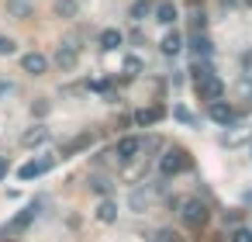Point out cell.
<instances>
[{"label":"cell","mask_w":252,"mask_h":242,"mask_svg":"<svg viewBox=\"0 0 252 242\" xmlns=\"http://www.w3.org/2000/svg\"><path fill=\"white\" fill-rule=\"evenodd\" d=\"M7 14H14V18H28V14H32V4H28V0H7Z\"/></svg>","instance_id":"16"},{"label":"cell","mask_w":252,"mask_h":242,"mask_svg":"<svg viewBox=\"0 0 252 242\" xmlns=\"http://www.w3.org/2000/svg\"><path fill=\"white\" fill-rule=\"evenodd\" d=\"M173 114H176V118H180V121H183V125H193V114H190V111H187V107H176V111H173Z\"/></svg>","instance_id":"26"},{"label":"cell","mask_w":252,"mask_h":242,"mask_svg":"<svg viewBox=\"0 0 252 242\" xmlns=\"http://www.w3.org/2000/svg\"><path fill=\"white\" fill-rule=\"evenodd\" d=\"M249 201H252V194H249Z\"/></svg>","instance_id":"31"},{"label":"cell","mask_w":252,"mask_h":242,"mask_svg":"<svg viewBox=\"0 0 252 242\" xmlns=\"http://www.w3.org/2000/svg\"><path fill=\"white\" fill-rule=\"evenodd\" d=\"M190 45H193V56H197V59H200V56H211V49H214V45H211V38H207V35H200V32L190 38Z\"/></svg>","instance_id":"14"},{"label":"cell","mask_w":252,"mask_h":242,"mask_svg":"<svg viewBox=\"0 0 252 242\" xmlns=\"http://www.w3.org/2000/svg\"><path fill=\"white\" fill-rule=\"evenodd\" d=\"M121 42H125V35H121L118 28H104V32H100V49H104V52H114Z\"/></svg>","instance_id":"11"},{"label":"cell","mask_w":252,"mask_h":242,"mask_svg":"<svg viewBox=\"0 0 252 242\" xmlns=\"http://www.w3.org/2000/svg\"><path fill=\"white\" fill-rule=\"evenodd\" d=\"M125 69H128V73H131V76H135V73H138V69H142V63H138V59H135V56H128V59H125Z\"/></svg>","instance_id":"25"},{"label":"cell","mask_w":252,"mask_h":242,"mask_svg":"<svg viewBox=\"0 0 252 242\" xmlns=\"http://www.w3.org/2000/svg\"><path fill=\"white\" fill-rule=\"evenodd\" d=\"M35 218H38V204H28L25 211H18V214H14V218L4 225V235H21V232H25V228H28Z\"/></svg>","instance_id":"4"},{"label":"cell","mask_w":252,"mask_h":242,"mask_svg":"<svg viewBox=\"0 0 252 242\" xmlns=\"http://www.w3.org/2000/svg\"><path fill=\"white\" fill-rule=\"evenodd\" d=\"M56 14L73 18V14H76V0H56Z\"/></svg>","instance_id":"17"},{"label":"cell","mask_w":252,"mask_h":242,"mask_svg":"<svg viewBox=\"0 0 252 242\" xmlns=\"http://www.w3.org/2000/svg\"><path fill=\"white\" fill-rule=\"evenodd\" d=\"M193 163H190V156L183 152V149H166L162 152V159H159V173L162 176H176V173H183V170H190Z\"/></svg>","instance_id":"2"},{"label":"cell","mask_w":252,"mask_h":242,"mask_svg":"<svg viewBox=\"0 0 252 242\" xmlns=\"http://www.w3.org/2000/svg\"><path fill=\"white\" fill-rule=\"evenodd\" d=\"M35 142H45V128H35L25 135V145H35Z\"/></svg>","instance_id":"21"},{"label":"cell","mask_w":252,"mask_h":242,"mask_svg":"<svg viewBox=\"0 0 252 242\" xmlns=\"http://www.w3.org/2000/svg\"><path fill=\"white\" fill-rule=\"evenodd\" d=\"M97 218H100L104 225H111V221L118 218V204H114V201H100V207H97Z\"/></svg>","instance_id":"15"},{"label":"cell","mask_w":252,"mask_h":242,"mask_svg":"<svg viewBox=\"0 0 252 242\" xmlns=\"http://www.w3.org/2000/svg\"><path fill=\"white\" fill-rule=\"evenodd\" d=\"M145 14H149V4H145V0H138V4L131 7V18H135V21H142Z\"/></svg>","instance_id":"24"},{"label":"cell","mask_w":252,"mask_h":242,"mask_svg":"<svg viewBox=\"0 0 252 242\" xmlns=\"http://www.w3.org/2000/svg\"><path fill=\"white\" fill-rule=\"evenodd\" d=\"M21 69H25V73H32V76H42V73L49 69V59H45L42 52H28V56L21 59Z\"/></svg>","instance_id":"9"},{"label":"cell","mask_w":252,"mask_h":242,"mask_svg":"<svg viewBox=\"0 0 252 242\" xmlns=\"http://www.w3.org/2000/svg\"><path fill=\"white\" fill-rule=\"evenodd\" d=\"M176 14H180V11H176V4H169V0H162V4L156 7V21H162V25H173Z\"/></svg>","instance_id":"12"},{"label":"cell","mask_w":252,"mask_h":242,"mask_svg":"<svg viewBox=\"0 0 252 242\" xmlns=\"http://www.w3.org/2000/svg\"><path fill=\"white\" fill-rule=\"evenodd\" d=\"M190 73H193V83H197V80H204V76H211V66H207V63H200V59H197V63H193V69H190Z\"/></svg>","instance_id":"19"},{"label":"cell","mask_w":252,"mask_h":242,"mask_svg":"<svg viewBox=\"0 0 252 242\" xmlns=\"http://www.w3.org/2000/svg\"><path fill=\"white\" fill-rule=\"evenodd\" d=\"M142 149H145V142H142V138H135V135H128V138H121V142L114 145V156H118L121 163H131Z\"/></svg>","instance_id":"5"},{"label":"cell","mask_w":252,"mask_h":242,"mask_svg":"<svg viewBox=\"0 0 252 242\" xmlns=\"http://www.w3.org/2000/svg\"><path fill=\"white\" fill-rule=\"evenodd\" d=\"M159 49H162L166 56H176V52L183 49V38H180V32H169V35L162 38V45H159Z\"/></svg>","instance_id":"13"},{"label":"cell","mask_w":252,"mask_h":242,"mask_svg":"<svg viewBox=\"0 0 252 242\" xmlns=\"http://www.w3.org/2000/svg\"><path fill=\"white\" fill-rule=\"evenodd\" d=\"M76 59H80V45L63 42V45H59V52H56V63H59L63 69H73V66H76Z\"/></svg>","instance_id":"8"},{"label":"cell","mask_w":252,"mask_h":242,"mask_svg":"<svg viewBox=\"0 0 252 242\" xmlns=\"http://www.w3.org/2000/svg\"><path fill=\"white\" fill-rule=\"evenodd\" d=\"M7 176V156H0V180Z\"/></svg>","instance_id":"28"},{"label":"cell","mask_w":252,"mask_h":242,"mask_svg":"<svg viewBox=\"0 0 252 242\" xmlns=\"http://www.w3.org/2000/svg\"><path fill=\"white\" fill-rule=\"evenodd\" d=\"M231 242H252V228H245V225L231 228Z\"/></svg>","instance_id":"18"},{"label":"cell","mask_w":252,"mask_h":242,"mask_svg":"<svg viewBox=\"0 0 252 242\" xmlns=\"http://www.w3.org/2000/svg\"><path fill=\"white\" fill-rule=\"evenodd\" d=\"M14 52H18L14 38H4V35H0V56H14Z\"/></svg>","instance_id":"20"},{"label":"cell","mask_w":252,"mask_h":242,"mask_svg":"<svg viewBox=\"0 0 252 242\" xmlns=\"http://www.w3.org/2000/svg\"><path fill=\"white\" fill-rule=\"evenodd\" d=\"M156 239H159V242H183L173 228H159V235H156Z\"/></svg>","instance_id":"23"},{"label":"cell","mask_w":252,"mask_h":242,"mask_svg":"<svg viewBox=\"0 0 252 242\" xmlns=\"http://www.w3.org/2000/svg\"><path fill=\"white\" fill-rule=\"evenodd\" d=\"M193 87H197V97H200V101H207V104L224 97V83H221L214 73H211V76H204V80H197Z\"/></svg>","instance_id":"3"},{"label":"cell","mask_w":252,"mask_h":242,"mask_svg":"<svg viewBox=\"0 0 252 242\" xmlns=\"http://www.w3.org/2000/svg\"><path fill=\"white\" fill-rule=\"evenodd\" d=\"M207 114H211L214 125H231V121H235V107L224 104V101H211V111H207Z\"/></svg>","instance_id":"7"},{"label":"cell","mask_w":252,"mask_h":242,"mask_svg":"<svg viewBox=\"0 0 252 242\" xmlns=\"http://www.w3.org/2000/svg\"><path fill=\"white\" fill-rule=\"evenodd\" d=\"M245 4H249V7H252V0H245Z\"/></svg>","instance_id":"30"},{"label":"cell","mask_w":252,"mask_h":242,"mask_svg":"<svg viewBox=\"0 0 252 242\" xmlns=\"http://www.w3.org/2000/svg\"><path fill=\"white\" fill-rule=\"evenodd\" d=\"M242 94L249 97V104H252V80H242Z\"/></svg>","instance_id":"27"},{"label":"cell","mask_w":252,"mask_h":242,"mask_svg":"<svg viewBox=\"0 0 252 242\" xmlns=\"http://www.w3.org/2000/svg\"><path fill=\"white\" fill-rule=\"evenodd\" d=\"M162 118H166L162 107H142V111H135V125H142V128H149V125H156Z\"/></svg>","instance_id":"10"},{"label":"cell","mask_w":252,"mask_h":242,"mask_svg":"<svg viewBox=\"0 0 252 242\" xmlns=\"http://www.w3.org/2000/svg\"><path fill=\"white\" fill-rule=\"evenodd\" d=\"M52 166H56V159H52V156H42V159H32V163H25V166L18 170V176H21V180H35V176L49 173Z\"/></svg>","instance_id":"6"},{"label":"cell","mask_w":252,"mask_h":242,"mask_svg":"<svg viewBox=\"0 0 252 242\" xmlns=\"http://www.w3.org/2000/svg\"><path fill=\"white\" fill-rule=\"evenodd\" d=\"M90 142H94V135H80V138H76V142H73V145H69L66 152H80V149H87Z\"/></svg>","instance_id":"22"},{"label":"cell","mask_w":252,"mask_h":242,"mask_svg":"<svg viewBox=\"0 0 252 242\" xmlns=\"http://www.w3.org/2000/svg\"><path fill=\"white\" fill-rule=\"evenodd\" d=\"M180 207H183L180 214H183V225H187V228H204L207 218H211V211H207V204H204L200 197H187Z\"/></svg>","instance_id":"1"},{"label":"cell","mask_w":252,"mask_h":242,"mask_svg":"<svg viewBox=\"0 0 252 242\" xmlns=\"http://www.w3.org/2000/svg\"><path fill=\"white\" fill-rule=\"evenodd\" d=\"M224 4H228V7H231V4H238V0H224Z\"/></svg>","instance_id":"29"}]
</instances>
